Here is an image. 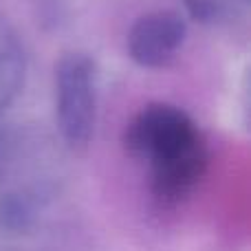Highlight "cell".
<instances>
[{"label":"cell","mask_w":251,"mask_h":251,"mask_svg":"<svg viewBox=\"0 0 251 251\" xmlns=\"http://www.w3.org/2000/svg\"><path fill=\"white\" fill-rule=\"evenodd\" d=\"M124 143L130 156L146 165L152 196L161 205L183 203L207 172V141L178 106H143L130 119Z\"/></svg>","instance_id":"1"},{"label":"cell","mask_w":251,"mask_h":251,"mask_svg":"<svg viewBox=\"0 0 251 251\" xmlns=\"http://www.w3.org/2000/svg\"><path fill=\"white\" fill-rule=\"evenodd\" d=\"M97 66L86 53H69L55 66V119L71 148L88 146L97 124Z\"/></svg>","instance_id":"2"},{"label":"cell","mask_w":251,"mask_h":251,"mask_svg":"<svg viewBox=\"0 0 251 251\" xmlns=\"http://www.w3.org/2000/svg\"><path fill=\"white\" fill-rule=\"evenodd\" d=\"M185 35V20L176 11L143 13L128 31V55L143 69H161L178 55Z\"/></svg>","instance_id":"3"},{"label":"cell","mask_w":251,"mask_h":251,"mask_svg":"<svg viewBox=\"0 0 251 251\" xmlns=\"http://www.w3.org/2000/svg\"><path fill=\"white\" fill-rule=\"evenodd\" d=\"M25 82V51L16 31L0 16V113L16 100Z\"/></svg>","instance_id":"4"},{"label":"cell","mask_w":251,"mask_h":251,"mask_svg":"<svg viewBox=\"0 0 251 251\" xmlns=\"http://www.w3.org/2000/svg\"><path fill=\"white\" fill-rule=\"evenodd\" d=\"M2 165H4V141L0 137V172H2Z\"/></svg>","instance_id":"5"}]
</instances>
